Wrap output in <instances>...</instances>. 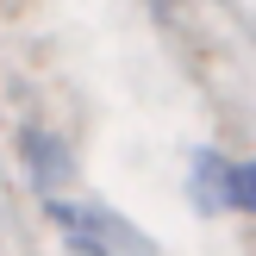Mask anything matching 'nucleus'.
Instances as JSON below:
<instances>
[{
	"label": "nucleus",
	"instance_id": "nucleus-3",
	"mask_svg": "<svg viewBox=\"0 0 256 256\" xmlns=\"http://www.w3.org/2000/svg\"><path fill=\"white\" fill-rule=\"evenodd\" d=\"M225 206L256 212V162H232V188H225Z\"/></svg>",
	"mask_w": 256,
	"mask_h": 256
},
{
	"label": "nucleus",
	"instance_id": "nucleus-1",
	"mask_svg": "<svg viewBox=\"0 0 256 256\" xmlns=\"http://www.w3.org/2000/svg\"><path fill=\"white\" fill-rule=\"evenodd\" d=\"M225 188H232V162H219L212 150H200L194 156V200L212 212V206H225Z\"/></svg>",
	"mask_w": 256,
	"mask_h": 256
},
{
	"label": "nucleus",
	"instance_id": "nucleus-2",
	"mask_svg": "<svg viewBox=\"0 0 256 256\" xmlns=\"http://www.w3.org/2000/svg\"><path fill=\"white\" fill-rule=\"evenodd\" d=\"M25 156H32V175H38V188H62V175H69V156H62V150L50 144L44 132H32Z\"/></svg>",
	"mask_w": 256,
	"mask_h": 256
}]
</instances>
